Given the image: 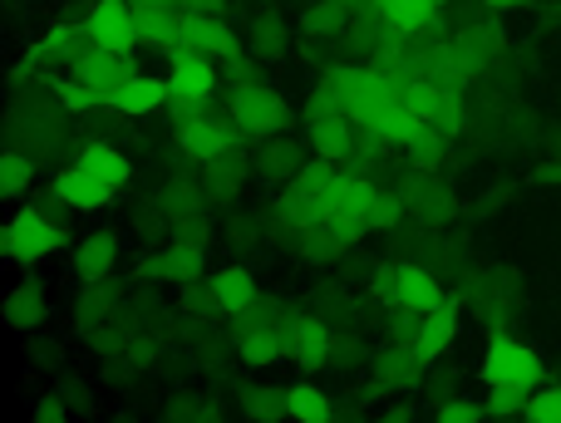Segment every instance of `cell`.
Segmentation results:
<instances>
[{
    "label": "cell",
    "mask_w": 561,
    "mask_h": 423,
    "mask_svg": "<svg viewBox=\"0 0 561 423\" xmlns=\"http://www.w3.org/2000/svg\"><path fill=\"white\" fill-rule=\"evenodd\" d=\"M65 207H45V203H30L25 197V207H15L10 211V221H5V231H0V256L10 261V266H20V271H39V266H49L55 256H65V247H69V221L59 217Z\"/></svg>",
    "instance_id": "1"
},
{
    "label": "cell",
    "mask_w": 561,
    "mask_h": 423,
    "mask_svg": "<svg viewBox=\"0 0 561 423\" xmlns=\"http://www.w3.org/2000/svg\"><path fill=\"white\" fill-rule=\"evenodd\" d=\"M163 75L168 84H173V114L178 124H187V118L207 114L217 99V89H222V65H217L213 55H197V49H168L163 55Z\"/></svg>",
    "instance_id": "2"
},
{
    "label": "cell",
    "mask_w": 561,
    "mask_h": 423,
    "mask_svg": "<svg viewBox=\"0 0 561 423\" xmlns=\"http://www.w3.org/2000/svg\"><path fill=\"white\" fill-rule=\"evenodd\" d=\"M478 379H483V389L507 385V389H527V395H533V389L547 379V365H542V355H537L527 340L493 335L488 340V350H483V359H478Z\"/></svg>",
    "instance_id": "3"
},
{
    "label": "cell",
    "mask_w": 561,
    "mask_h": 423,
    "mask_svg": "<svg viewBox=\"0 0 561 423\" xmlns=\"http://www.w3.org/2000/svg\"><path fill=\"white\" fill-rule=\"evenodd\" d=\"M227 114L242 128L247 138H276L286 128V94L272 84V79H247V84H232L227 94Z\"/></svg>",
    "instance_id": "4"
},
{
    "label": "cell",
    "mask_w": 561,
    "mask_h": 423,
    "mask_svg": "<svg viewBox=\"0 0 561 423\" xmlns=\"http://www.w3.org/2000/svg\"><path fill=\"white\" fill-rule=\"evenodd\" d=\"M375 296H379V306L414 310V316L438 310V306H448V300H454V296H444V286H438L424 266H414V261H394V266L379 271V276H375Z\"/></svg>",
    "instance_id": "5"
},
{
    "label": "cell",
    "mask_w": 561,
    "mask_h": 423,
    "mask_svg": "<svg viewBox=\"0 0 561 423\" xmlns=\"http://www.w3.org/2000/svg\"><path fill=\"white\" fill-rule=\"evenodd\" d=\"M242 128L232 124V114H197L187 118V124H178V148H183L187 158H197V163H217V158L227 153H242Z\"/></svg>",
    "instance_id": "6"
},
{
    "label": "cell",
    "mask_w": 561,
    "mask_h": 423,
    "mask_svg": "<svg viewBox=\"0 0 561 423\" xmlns=\"http://www.w3.org/2000/svg\"><path fill=\"white\" fill-rule=\"evenodd\" d=\"M49 197H55L65 211H79V217H99V211H108L118 203V187H108L99 173H89L84 163H65L55 173V183H49Z\"/></svg>",
    "instance_id": "7"
},
{
    "label": "cell",
    "mask_w": 561,
    "mask_h": 423,
    "mask_svg": "<svg viewBox=\"0 0 561 423\" xmlns=\"http://www.w3.org/2000/svg\"><path fill=\"white\" fill-rule=\"evenodd\" d=\"M75 79H84L89 89H94L104 104H114L118 94H124V84L138 75L134 69V55L128 49H108V45H89L84 55L75 59V69H69Z\"/></svg>",
    "instance_id": "8"
},
{
    "label": "cell",
    "mask_w": 561,
    "mask_h": 423,
    "mask_svg": "<svg viewBox=\"0 0 561 423\" xmlns=\"http://www.w3.org/2000/svg\"><path fill=\"white\" fill-rule=\"evenodd\" d=\"M84 25L94 45L108 49H144L138 45V25H134V0H89L84 5Z\"/></svg>",
    "instance_id": "9"
},
{
    "label": "cell",
    "mask_w": 561,
    "mask_h": 423,
    "mask_svg": "<svg viewBox=\"0 0 561 423\" xmlns=\"http://www.w3.org/2000/svg\"><path fill=\"white\" fill-rule=\"evenodd\" d=\"M168 49H197V55H213L217 65H227L242 55V39L222 15H183V30Z\"/></svg>",
    "instance_id": "10"
},
{
    "label": "cell",
    "mask_w": 561,
    "mask_h": 423,
    "mask_svg": "<svg viewBox=\"0 0 561 423\" xmlns=\"http://www.w3.org/2000/svg\"><path fill=\"white\" fill-rule=\"evenodd\" d=\"M144 271L158 281H173V286H193V281H203V271H207V247L197 237H173L158 256H148Z\"/></svg>",
    "instance_id": "11"
},
{
    "label": "cell",
    "mask_w": 561,
    "mask_h": 423,
    "mask_svg": "<svg viewBox=\"0 0 561 423\" xmlns=\"http://www.w3.org/2000/svg\"><path fill=\"white\" fill-rule=\"evenodd\" d=\"M207 290H213V310H217V316H247V310L262 300V286H256L252 266H242V261L217 266L213 281H207Z\"/></svg>",
    "instance_id": "12"
},
{
    "label": "cell",
    "mask_w": 561,
    "mask_h": 423,
    "mask_svg": "<svg viewBox=\"0 0 561 423\" xmlns=\"http://www.w3.org/2000/svg\"><path fill=\"white\" fill-rule=\"evenodd\" d=\"M134 25H138V45L168 55V45L183 30V5L178 0H134Z\"/></svg>",
    "instance_id": "13"
},
{
    "label": "cell",
    "mask_w": 561,
    "mask_h": 423,
    "mask_svg": "<svg viewBox=\"0 0 561 423\" xmlns=\"http://www.w3.org/2000/svg\"><path fill=\"white\" fill-rule=\"evenodd\" d=\"M69 266H75V276L84 281V286H104L118 271V237L114 231H89V237H79L75 251H69Z\"/></svg>",
    "instance_id": "14"
},
{
    "label": "cell",
    "mask_w": 561,
    "mask_h": 423,
    "mask_svg": "<svg viewBox=\"0 0 561 423\" xmlns=\"http://www.w3.org/2000/svg\"><path fill=\"white\" fill-rule=\"evenodd\" d=\"M458 340H463V320H458V300H448V306L438 310H424L419 316V330H414V350L428 359H444L458 350Z\"/></svg>",
    "instance_id": "15"
},
{
    "label": "cell",
    "mask_w": 561,
    "mask_h": 423,
    "mask_svg": "<svg viewBox=\"0 0 561 423\" xmlns=\"http://www.w3.org/2000/svg\"><path fill=\"white\" fill-rule=\"evenodd\" d=\"M168 104H173V84H168V75H144V69H138V75L124 84V94L114 99V108L124 118H153V114H163Z\"/></svg>",
    "instance_id": "16"
},
{
    "label": "cell",
    "mask_w": 561,
    "mask_h": 423,
    "mask_svg": "<svg viewBox=\"0 0 561 423\" xmlns=\"http://www.w3.org/2000/svg\"><path fill=\"white\" fill-rule=\"evenodd\" d=\"M49 310H55V300H49V290L39 286V281H15V286L5 290V325L20 330V335L45 325Z\"/></svg>",
    "instance_id": "17"
},
{
    "label": "cell",
    "mask_w": 561,
    "mask_h": 423,
    "mask_svg": "<svg viewBox=\"0 0 561 423\" xmlns=\"http://www.w3.org/2000/svg\"><path fill=\"white\" fill-rule=\"evenodd\" d=\"M335 350V335H330L320 320H290V340H286V359L300 369H316L330 359Z\"/></svg>",
    "instance_id": "18"
},
{
    "label": "cell",
    "mask_w": 561,
    "mask_h": 423,
    "mask_svg": "<svg viewBox=\"0 0 561 423\" xmlns=\"http://www.w3.org/2000/svg\"><path fill=\"white\" fill-rule=\"evenodd\" d=\"M286 419H296V423H330V419H335V399H330V389H320L316 379H296V385L286 389Z\"/></svg>",
    "instance_id": "19"
},
{
    "label": "cell",
    "mask_w": 561,
    "mask_h": 423,
    "mask_svg": "<svg viewBox=\"0 0 561 423\" xmlns=\"http://www.w3.org/2000/svg\"><path fill=\"white\" fill-rule=\"evenodd\" d=\"M79 163L89 168V173H99L108 187H118L124 193L128 183H134V163H128L124 153H118L114 144H104V138H94V144H84L79 148Z\"/></svg>",
    "instance_id": "20"
},
{
    "label": "cell",
    "mask_w": 561,
    "mask_h": 423,
    "mask_svg": "<svg viewBox=\"0 0 561 423\" xmlns=\"http://www.w3.org/2000/svg\"><path fill=\"white\" fill-rule=\"evenodd\" d=\"M0 193H5V203H25L35 193V158L20 144L5 148V158H0Z\"/></svg>",
    "instance_id": "21"
},
{
    "label": "cell",
    "mask_w": 561,
    "mask_h": 423,
    "mask_svg": "<svg viewBox=\"0 0 561 423\" xmlns=\"http://www.w3.org/2000/svg\"><path fill=\"white\" fill-rule=\"evenodd\" d=\"M49 94H55V104L65 108V114H94V108H104V99H99L94 89H89L84 79H75V75L49 79Z\"/></svg>",
    "instance_id": "22"
},
{
    "label": "cell",
    "mask_w": 561,
    "mask_h": 423,
    "mask_svg": "<svg viewBox=\"0 0 561 423\" xmlns=\"http://www.w3.org/2000/svg\"><path fill=\"white\" fill-rule=\"evenodd\" d=\"M340 25H345V5L340 0H310L300 10V30L306 35H340Z\"/></svg>",
    "instance_id": "23"
},
{
    "label": "cell",
    "mask_w": 561,
    "mask_h": 423,
    "mask_svg": "<svg viewBox=\"0 0 561 423\" xmlns=\"http://www.w3.org/2000/svg\"><path fill=\"white\" fill-rule=\"evenodd\" d=\"M444 423H488L493 414H488V399H468V395H448V399H438V409H434Z\"/></svg>",
    "instance_id": "24"
},
{
    "label": "cell",
    "mask_w": 561,
    "mask_h": 423,
    "mask_svg": "<svg viewBox=\"0 0 561 423\" xmlns=\"http://www.w3.org/2000/svg\"><path fill=\"white\" fill-rule=\"evenodd\" d=\"M527 423H561V385H537L527 395Z\"/></svg>",
    "instance_id": "25"
},
{
    "label": "cell",
    "mask_w": 561,
    "mask_h": 423,
    "mask_svg": "<svg viewBox=\"0 0 561 423\" xmlns=\"http://www.w3.org/2000/svg\"><path fill=\"white\" fill-rule=\"evenodd\" d=\"M286 39H290V25H280V20H256L252 25V55H280V49H286Z\"/></svg>",
    "instance_id": "26"
},
{
    "label": "cell",
    "mask_w": 561,
    "mask_h": 423,
    "mask_svg": "<svg viewBox=\"0 0 561 423\" xmlns=\"http://www.w3.org/2000/svg\"><path fill=\"white\" fill-rule=\"evenodd\" d=\"M488 414L493 419H527V389H488Z\"/></svg>",
    "instance_id": "27"
},
{
    "label": "cell",
    "mask_w": 561,
    "mask_h": 423,
    "mask_svg": "<svg viewBox=\"0 0 561 423\" xmlns=\"http://www.w3.org/2000/svg\"><path fill=\"white\" fill-rule=\"evenodd\" d=\"M30 419H35V423H65L69 404L59 395H45V399H35V404H30Z\"/></svg>",
    "instance_id": "28"
},
{
    "label": "cell",
    "mask_w": 561,
    "mask_h": 423,
    "mask_svg": "<svg viewBox=\"0 0 561 423\" xmlns=\"http://www.w3.org/2000/svg\"><path fill=\"white\" fill-rule=\"evenodd\" d=\"M183 5V15H222L227 0H178Z\"/></svg>",
    "instance_id": "29"
},
{
    "label": "cell",
    "mask_w": 561,
    "mask_h": 423,
    "mask_svg": "<svg viewBox=\"0 0 561 423\" xmlns=\"http://www.w3.org/2000/svg\"><path fill=\"white\" fill-rule=\"evenodd\" d=\"M483 10H493V15H507V10H523L527 0H478Z\"/></svg>",
    "instance_id": "30"
},
{
    "label": "cell",
    "mask_w": 561,
    "mask_h": 423,
    "mask_svg": "<svg viewBox=\"0 0 561 423\" xmlns=\"http://www.w3.org/2000/svg\"><path fill=\"white\" fill-rule=\"evenodd\" d=\"M256 5H272V0H256Z\"/></svg>",
    "instance_id": "31"
}]
</instances>
